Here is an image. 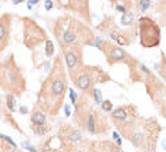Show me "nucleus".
Instances as JSON below:
<instances>
[{
  "label": "nucleus",
  "mask_w": 166,
  "mask_h": 152,
  "mask_svg": "<svg viewBox=\"0 0 166 152\" xmlns=\"http://www.w3.org/2000/svg\"><path fill=\"white\" fill-rule=\"evenodd\" d=\"M66 91V68L63 66L61 58H55L54 67L40 90V100L43 101L40 107L44 108V111L50 112L51 115H55L64 102Z\"/></svg>",
  "instance_id": "f257e3e1"
},
{
  "label": "nucleus",
  "mask_w": 166,
  "mask_h": 152,
  "mask_svg": "<svg viewBox=\"0 0 166 152\" xmlns=\"http://www.w3.org/2000/svg\"><path fill=\"white\" fill-rule=\"evenodd\" d=\"M70 24H60L57 21L55 26V34L57 40L60 41V46H81L83 44H92L94 43V34L92 31L84 26L83 23L68 18Z\"/></svg>",
  "instance_id": "f03ea898"
},
{
  "label": "nucleus",
  "mask_w": 166,
  "mask_h": 152,
  "mask_svg": "<svg viewBox=\"0 0 166 152\" xmlns=\"http://www.w3.org/2000/svg\"><path fill=\"white\" fill-rule=\"evenodd\" d=\"M0 85L14 94H21L26 90V80L23 77L21 68H18L13 60V55H10L9 60L0 63Z\"/></svg>",
  "instance_id": "7ed1b4c3"
},
{
  "label": "nucleus",
  "mask_w": 166,
  "mask_h": 152,
  "mask_svg": "<svg viewBox=\"0 0 166 152\" xmlns=\"http://www.w3.org/2000/svg\"><path fill=\"white\" fill-rule=\"evenodd\" d=\"M139 36L141 44L145 49L158 47L161 43V27L155 20L149 17H142L139 20Z\"/></svg>",
  "instance_id": "20e7f679"
},
{
  "label": "nucleus",
  "mask_w": 166,
  "mask_h": 152,
  "mask_svg": "<svg viewBox=\"0 0 166 152\" xmlns=\"http://www.w3.org/2000/svg\"><path fill=\"white\" fill-rule=\"evenodd\" d=\"M61 50H63L64 58H66L68 74L71 77L84 67L83 47L81 46H61Z\"/></svg>",
  "instance_id": "39448f33"
},
{
  "label": "nucleus",
  "mask_w": 166,
  "mask_h": 152,
  "mask_svg": "<svg viewBox=\"0 0 166 152\" xmlns=\"http://www.w3.org/2000/svg\"><path fill=\"white\" fill-rule=\"evenodd\" d=\"M24 23V44L29 49L37 47L40 43L47 40L46 31L31 18H23Z\"/></svg>",
  "instance_id": "423d86ee"
},
{
  "label": "nucleus",
  "mask_w": 166,
  "mask_h": 152,
  "mask_svg": "<svg viewBox=\"0 0 166 152\" xmlns=\"http://www.w3.org/2000/svg\"><path fill=\"white\" fill-rule=\"evenodd\" d=\"M95 70L97 68H92V67H87V66H84L80 71H77L74 75H71V80H72V83L74 85L80 90V91H83V92H89V91H92L94 88V84L97 83V77H95Z\"/></svg>",
  "instance_id": "0eeeda50"
},
{
  "label": "nucleus",
  "mask_w": 166,
  "mask_h": 152,
  "mask_svg": "<svg viewBox=\"0 0 166 152\" xmlns=\"http://www.w3.org/2000/svg\"><path fill=\"white\" fill-rule=\"evenodd\" d=\"M101 51L107 55V60H108L109 64L125 63V64L131 66L132 63H136L125 50H122L121 47H118L115 44H109L108 41H104V46H102V50Z\"/></svg>",
  "instance_id": "6e6552de"
},
{
  "label": "nucleus",
  "mask_w": 166,
  "mask_h": 152,
  "mask_svg": "<svg viewBox=\"0 0 166 152\" xmlns=\"http://www.w3.org/2000/svg\"><path fill=\"white\" fill-rule=\"evenodd\" d=\"M10 27H12V14L6 13L0 17V53L7 47L10 41Z\"/></svg>",
  "instance_id": "1a4fd4ad"
},
{
  "label": "nucleus",
  "mask_w": 166,
  "mask_h": 152,
  "mask_svg": "<svg viewBox=\"0 0 166 152\" xmlns=\"http://www.w3.org/2000/svg\"><path fill=\"white\" fill-rule=\"evenodd\" d=\"M31 124L33 125H44L46 124V114L40 110H36L33 114H31Z\"/></svg>",
  "instance_id": "9d476101"
},
{
  "label": "nucleus",
  "mask_w": 166,
  "mask_h": 152,
  "mask_svg": "<svg viewBox=\"0 0 166 152\" xmlns=\"http://www.w3.org/2000/svg\"><path fill=\"white\" fill-rule=\"evenodd\" d=\"M111 118L114 119V121H125V119L128 118V112H126V108H116L112 111V114H111Z\"/></svg>",
  "instance_id": "9b49d317"
},
{
  "label": "nucleus",
  "mask_w": 166,
  "mask_h": 152,
  "mask_svg": "<svg viewBox=\"0 0 166 152\" xmlns=\"http://www.w3.org/2000/svg\"><path fill=\"white\" fill-rule=\"evenodd\" d=\"M67 138H68V141H71V142H77V141L81 139V132H80L78 129H70V131L67 132Z\"/></svg>",
  "instance_id": "f8f14e48"
},
{
  "label": "nucleus",
  "mask_w": 166,
  "mask_h": 152,
  "mask_svg": "<svg viewBox=\"0 0 166 152\" xmlns=\"http://www.w3.org/2000/svg\"><path fill=\"white\" fill-rule=\"evenodd\" d=\"M133 18H135V13H132V12H125L124 14H122V24L124 26H129V24H132Z\"/></svg>",
  "instance_id": "ddd939ff"
},
{
  "label": "nucleus",
  "mask_w": 166,
  "mask_h": 152,
  "mask_svg": "<svg viewBox=\"0 0 166 152\" xmlns=\"http://www.w3.org/2000/svg\"><path fill=\"white\" fill-rule=\"evenodd\" d=\"M7 107H9V110H10L12 112L16 111V98H14L13 94H9V95H7Z\"/></svg>",
  "instance_id": "4468645a"
},
{
  "label": "nucleus",
  "mask_w": 166,
  "mask_h": 152,
  "mask_svg": "<svg viewBox=\"0 0 166 152\" xmlns=\"http://www.w3.org/2000/svg\"><path fill=\"white\" fill-rule=\"evenodd\" d=\"M34 131H36V134H38V135H44L46 132H49L50 131V127L49 125H37L36 128H34Z\"/></svg>",
  "instance_id": "2eb2a0df"
},
{
  "label": "nucleus",
  "mask_w": 166,
  "mask_h": 152,
  "mask_svg": "<svg viewBox=\"0 0 166 152\" xmlns=\"http://www.w3.org/2000/svg\"><path fill=\"white\" fill-rule=\"evenodd\" d=\"M54 53V46H53V41L51 40H46V54L51 57Z\"/></svg>",
  "instance_id": "dca6fc26"
},
{
  "label": "nucleus",
  "mask_w": 166,
  "mask_h": 152,
  "mask_svg": "<svg viewBox=\"0 0 166 152\" xmlns=\"http://www.w3.org/2000/svg\"><path fill=\"white\" fill-rule=\"evenodd\" d=\"M101 107H102V111H105V112H109V111L112 110V102L109 101V100H105V101L101 102Z\"/></svg>",
  "instance_id": "f3484780"
},
{
  "label": "nucleus",
  "mask_w": 166,
  "mask_h": 152,
  "mask_svg": "<svg viewBox=\"0 0 166 152\" xmlns=\"http://www.w3.org/2000/svg\"><path fill=\"white\" fill-rule=\"evenodd\" d=\"M92 95H94V100L97 104H101L102 102V94H101L100 90H92V92H91Z\"/></svg>",
  "instance_id": "a211bd4d"
},
{
  "label": "nucleus",
  "mask_w": 166,
  "mask_h": 152,
  "mask_svg": "<svg viewBox=\"0 0 166 152\" xmlns=\"http://www.w3.org/2000/svg\"><path fill=\"white\" fill-rule=\"evenodd\" d=\"M149 4H150V1H149V0H145V1H141V3H139V9H141L142 12H145V10H146V9L149 7Z\"/></svg>",
  "instance_id": "6ab92c4d"
},
{
  "label": "nucleus",
  "mask_w": 166,
  "mask_h": 152,
  "mask_svg": "<svg viewBox=\"0 0 166 152\" xmlns=\"http://www.w3.org/2000/svg\"><path fill=\"white\" fill-rule=\"evenodd\" d=\"M116 10H118V12H122V14L126 12V9H125L124 6H116Z\"/></svg>",
  "instance_id": "aec40b11"
},
{
  "label": "nucleus",
  "mask_w": 166,
  "mask_h": 152,
  "mask_svg": "<svg viewBox=\"0 0 166 152\" xmlns=\"http://www.w3.org/2000/svg\"><path fill=\"white\" fill-rule=\"evenodd\" d=\"M51 7H53V3H51L50 0H47V1H46V9H47V10H50Z\"/></svg>",
  "instance_id": "412c9836"
},
{
  "label": "nucleus",
  "mask_w": 166,
  "mask_h": 152,
  "mask_svg": "<svg viewBox=\"0 0 166 152\" xmlns=\"http://www.w3.org/2000/svg\"><path fill=\"white\" fill-rule=\"evenodd\" d=\"M20 112H21V114H27V112H29V110H27L26 107H21V108H20Z\"/></svg>",
  "instance_id": "4be33fe9"
},
{
  "label": "nucleus",
  "mask_w": 166,
  "mask_h": 152,
  "mask_svg": "<svg viewBox=\"0 0 166 152\" xmlns=\"http://www.w3.org/2000/svg\"><path fill=\"white\" fill-rule=\"evenodd\" d=\"M64 111H66V114H67V115H70V107H68L67 104L64 105Z\"/></svg>",
  "instance_id": "5701e85b"
}]
</instances>
